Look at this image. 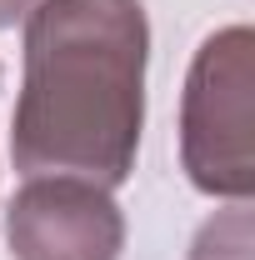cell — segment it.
Instances as JSON below:
<instances>
[{"mask_svg":"<svg viewBox=\"0 0 255 260\" xmlns=\"http://www.w3.org/2000/svg\"><path fill=\"white\" fill-rule=\"evenodd\" d=\"M150 20L140 0H35L10 155L25 175L125 185L145 125Z\"/></svg>","mask_w":255,"mask_h":260,"instance_id":"1","label":"cell"},{"mask_svg":"<svg viewBox=\"0 0 255 260\" xmlns=\"http://www.w3.org/2000/svg\"><path fill=\"white\" fill-rule=\"evenodd\" d=\"M255 35L225 25L195 50L180 95V160L195 190L245 205L255 195Z\"/></svg>","mask_w":255,"mask_h":260,"instance_id":"2","label":"cell"},{"mask_svg":"<svg viewBox=\"0 0 255 260\" xmlns=\"http://www.w3.org/2000/svg\"><path fill=\"white\" fill-rule=\"evenodd\" d=\"M5 240L15 260H120L125 215L90 180L30 175L5 210Z\"/></svg>","mask_w":255,"mask_h":260,"instance_id":"3","label":"cell"},{"mask_svg":"<svg viewBox=\"0 0 255 260\" xmlns=\"http://www.w3.org/2000/svg\"><path fill=\"white\" fill-rule=\"evenodd\" d=\"M250 210L245 205H230L215 220H205L200 235L190 245V260H250Z\"/></svg>","mask_w":255,"mask_h":260,"instance_id":"4","label":"cell"},{"mask_svg":"<svg viewBox=\"0 0 255 260\" xmlns=\"http://www.w3.org/2000/svg\"><path fill=\"white\" fill-rule=\"evenodd\" d=\"M30 5H35V0H0V30H10L15 20H25Z\"/></svg>","mask_w":255,"mask_h":260,"instance_id":"5","label":"cell"}]
</instances>
